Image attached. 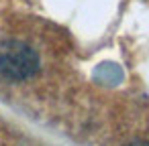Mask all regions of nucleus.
Returning <instances> with one entry per match:
<instances>
[{
	"instance_id": "obj_2",
	"label": "nucleus",
	"mask_w": 149,
	"mask_h": 146,
	"mask_svg": "<svg viewBox=\"0 0 149 146\" xmlns=\"http://www.w3.org/2000/svg\"><path fill=\"white\" fill-rule=\"evenodd\" d=\"M131 146H149V142H143V140H139V142H133Z\"/></svg>"
},
{
	"instance_id": "obj_1",
	"label": "nucleus",
	"mask_w": 149,
	"mask_h": 146,
	"mask_svg": "<svg viewBox=\"0 0 149 146\" xmlns=\"http://www.w3.org/2000/svg\"><path fill=\"white\" fill-rule=\"evenodd\" d=\"M39 69V55L31 45L8 39L0 43V77L6 81H23Z\"/></svg>"
}]
</instances>
